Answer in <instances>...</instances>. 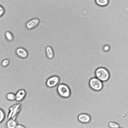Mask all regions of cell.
I'll use <instances>...</instances> for the list:
<instances>
[{"mask_svg": "<svg viewBox=\"0 0 128 128\" xmlns=\"http://www.w3.org/2000/svg\"><path fill=\"white\" fill-rule=\"evenodd\" d=\"M96 75L97 78L101 81H106L110 78V73L105 68H98L96 70Z\"/></svg>", "mask_w": 128, "mask_h": 128, "instance_id": "6da1fadb", "label": "cell"}, {"mask_svg": "<svg viewBox=\"0 0 128 128\" xmlns=\"http://www.w3.org/2000/svg\"><path fill=\"white\" fill-rule=\"evenodd\" d=\"M58 92L60 96L64 98H68L70 95V91L69 88L64 84H60L58 87Z\"/></svg>", "mask_w": 128, "mask_h": 128, "instance_id": "7a4b0ae2", "label": "cell"}, {"mask_svg": "<svg viewBox=\"0 0 128 128\" xmlns=\"http://www.w3.org/2000/svg\"><path fill=\"white\" fill-rule=\"evenodd\" d=\"M89 84H90V86L95 90H100L102 88V83L100 80H99L98 78L90 79Z\"/></svg>", "mask_w": 128, "mask_h": 128, "instance_id": "3957f363", "label": "cell"}, {"mask_svg": "<svg viewBox=\"0 0 128 128\" xmlns=\"http://www.w3.org/2000/svg\"><path fill=\"white\" fill-rule=\"evenodd\" d=\"M21 109V105L20 104H16V105H12L10 108H9V112L8 114V118H13L15 119L16 115L18 114L19 110Z\"/></svg>", "mask_w": 128, "mask_h": 128, "instance_id": "277c9868", "label": "cell"}, {"mask_svg": "<svg viewBox=\"0 0 128 128\" xmlns=\"http://www.w3.org/2000/svg\"><path fill=\"white\" fill-rule=\"evenodd\" d=\"M58 82H59V78L57 76H53L51 78H48V80L46 82V85L47 86L50 88L54 87L58 83Z\"/></svg>", "mask_w": 128, "mask_h": 128, "instance_id": "5b68a950", "label": "cell"}, {"mask_svg": "<svg viewBox=\"0 0 128 128\" xmlns=\"http://www.w3.org/2000/svg\"><path fill=\"white\" fill-rule=\"evenodd\" d=\"M78 120L81 122H83V123H88L90 122V118L87 114H80L78 116Z\"/></svg>", "mask_w": 128, "mask_h": 128, "instance_id": "8992f818", "label": "cell"}, {"mask_svg": "<svg viewBox=\"0 0 128 128\" xmlns=\"http://www.w3.org/2000/svg\"><path fill=\"white\" fill-rule=\"evenodd\" d=\"M39 23V20L38 18H34V19H32L31 21H29L26 24V27L29 29L33 28L36 27L37 25Z\"/></svg>", "mask_w": 128, "mask_h": 128, "instance_id": "52a82bcc", "label": "cell"}, {"mask_svg": "<svg viewBox=\"0 0 128 128\" xmlns=\"http://www.w3.org/2000/svg\"><path fill=\"white\" fill-rule=\"evenodd\" d=\"M26 96V92L24 90H20L16 94V100L17 101H22Z\"/></svg>", "mask_w": 128, "mask_h": 128, "instance_id": "ba28073f", "label": "cell"}, {"mask_svg": "<svg viewBox=\"0 0 128 128\" xmlns=\"http://www.w3.org/2000/svg\"><path fill=\"white\" fill-rule=\"evenodd\" d=\"M16 54L18 56H20L21 58H26V57H27L28 53L26 50L22 48H18L16 49Z\"/></svg>", "mask_w": 128, "mask_h": 128, "instance_id": "9c48e42d", "label": "cell"}, {"mask_svg": "<svg viewBox=\"0 0 128 128\" xmlns=\"http://www.w3.org/2000/svg\"><path fill=\"white\" fill-rule=\"evenodd\" d=\"M46 55L48 56V58H52L54 57V51H53V49L51 48V47L50 46H47L46 47Z\"/></svg>", "mask_w": 128, "mask_h": 128, "instance_id": "30bf717a", "label": "cell"}, {"mask_svg": "<svg viewBox=\"0 0 128 128\" xmlns=\"http://www.w3.org/2000/svg\"><path fill=\"white\" fill-rule=\"evenodd\" d=\"M7 127L9 128H16V122L14 119L9 120L7 122Z\"/></svg>", "mask_w": 128, "mask_h": 128, "instance_id": "8fae6325", "label": "cell"}, {"mask_svg": "<svg viewBox=\"0 0 128 128\" xmlns=\"http://www.w3.org/2000/svg\"><path fill=\"white\" fill-rule=\"evenodd\" d=\"M96 2L100 6H105L108 4V0H96Z\"/></svg>", "mask_w": 128, "mask_h": 128, "instance_id": "7c38bea8", "label": "cell"}, {"mask_svg": "<svg viewBox=\"0 0 128 128\" xmlns=\"http://www.w3.org/2000/svg\"><path fill=\"white\" fill-rule=\"evenodd\" d=\"M6 98L9 100H16V95H14L13 93H8L6 95Z\"/></svg>", "mask_w": 128, "mask_h": 128, "instance_id": "4fadbf2b", "label": "cell"}, {"mask_svg": "<svg viewBox=\"0 0 128 128\" xmlns=\"http://www.w3.org/2000/svg\"><path fill=\"white\" fill-rule=\"evenodd\" d=\"M5 36H6V38L9 41H12V39H13V36H12V34L10 32H6Z\"/></svg>", "mask_w": 128, "mask_h": 128, "instance_id": "5bb4252c", "label": "cell"}, {"mask_svg": "<svg viewBox=\"0 0 128 128\" xmlns=\"http://www.w3.org/2000/svg\"><path fill=\"white\" fill-rule=\"evenodd\" d=\"M4 118V113L3 112V110L0 109V122H2L3 121Z\"/></svg>", "mask_w": 128, "mask_h": 128, "instance_id": "9a60e30c", "label": "cell"}, {"mask_svg": "<svg viewBox=\"0 0 128 128\" xmlns=\"http://www.w3.org/2000/svg\"><path fill=\"white\" fill-rule=\"evenodd\" d=\"M109 127H110V128H120V126L118 124L115 123V122H111L109 123Z\"/></svg>", "mask_w": 128, "mask_h": 128, "instance_id": "2e32d148", "label": "cell"}, {"mask_svg": "<svg viewBox=\"0 0 128 128\" xmlns=\"http://www.w3.org/2000/svg\"><path fill=\"white\" fill-rule=\"evenodd\" d=\"M9 60L8 59H6L4 60H3V62H2V66H6L7 65H9Z\"/></svg>", "mask_w": 128, "mask_h": 128, "instance_id": "e0dca14e", "label": "cell"}, {"mask_svg": "<svg viewBox=\"0 0 128 128\" xmlns=\"http://www.w3.org/2000/svg\"><path fill=\"white\" fill-rule=\"evenodd\" d=\"M4 9L2 6H0V16H2L4 14Z\"/></svg>", "mask_w": 128, "mask_h": 128, "instance_id": "ac0fdd59", "label": "cell"}, {"mask_svg": "<svg viewBox=\"0 0 128 128\" xmlns=\"http://www.w3.org/2000/svg\"><path fill=\"white\" fill-rule=\"evenodd\" d=\"M109 48H109V46H105V47H104V50H109Z\"/></svg>", "mask_w": 128, "mask_h": 128, "instance_id": "d6986e66", "label": "cell"}, {"mask_svg": "<svg viewBox=\"0 0 128 128\" xmlns=\"http://www.w3.org/2000/svg\"><path fill=\"white\" fill-rule=\"evenodd\" d=\"M16 128H24V127L22 126V125H18V126H16Z\"/></svg>", "mask_w": 128, "mask_h": 128, "instance_id": "ffe728a7", "label": "cell"}]
</instances>
